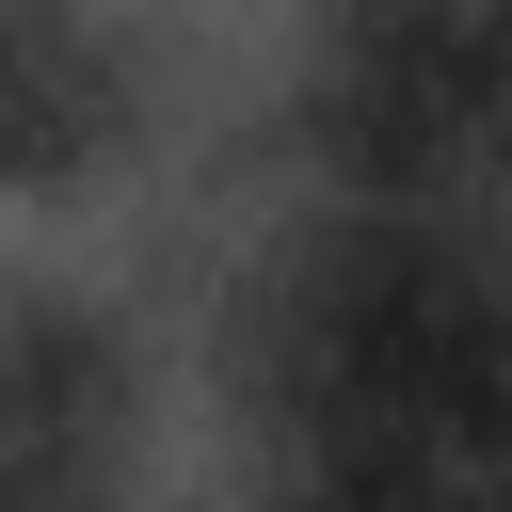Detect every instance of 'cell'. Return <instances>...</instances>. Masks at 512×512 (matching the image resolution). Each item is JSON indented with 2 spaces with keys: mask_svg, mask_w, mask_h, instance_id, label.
I'll return each mask as SVG.
<instances>
[{
  "mask_svg": "<svg viewBox=\"0 0 512 512\" xmlns=\"http://www.w3.org/2000/svg\"><path fill=\"white\" fill-rule=\"evenodd\" d=\"M112 128H128V64H112V32L64 16V0H0V192H64V176H96Z\"/></svg>",
  "mask_w": 512,
  "mask_h": 512,
  "instance_id": "1",
  "label": "cell"
}]
</instances>
